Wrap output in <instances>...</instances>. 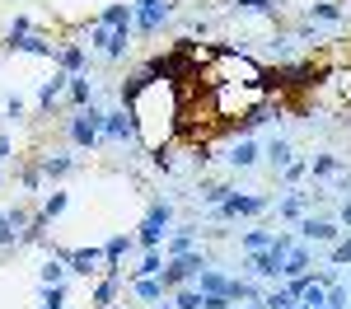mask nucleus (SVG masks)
<instances>
[{"mask_svg":"<svg viewBox=\"0 0 351 309\" xmlns=\"http://www.w3.org/2000/svg\"><path fill=\"white\" fill-rule=\"evenodd\" d=\"M169 225H173V206H169V201H150L145 221L136 225V244H141V249H160Z\"/></svg>","mask_w":351,"mask_h":309,"instance_id":"1","label":"nucleus"},{"mask_svg":"<svg viewBox=\"0 0 351 309\" xmlns=\"http://www.w3.org/2000/svg\"><path fill=\"white\" fill-rule=\"evenodd\" d=\"M202 267H211L202 253L192 249V253H183V258H169L164 262V272H160V281H164V291H178V286H188L192 277H202Z\"/></svg>","mask_w":351,"mask_h":309,"instance_id":"2","label":"nucleus"},{"mask_svg":"<svg viewBox=\"0 0 351 309\" xmlns=\"http://www.w3.org/2000/svg\"><path fill=\"white\" fill-rule=\"evenodd\" d=\"M104 117H108V112H99L94 103L75 108V117H71V140H75V145H94V140L104 136Z\"/></svg>","mask_w":351,"mask_h":309,"instance_id":"3","label":"nucleus"},{"mask_svg":"<svg viewBox=\"0 0 351 309\" xmlns=\"http://www.w3.org/2000/svg\"><path fill=\"white\" fill-rule=\"evenodd\" d=\"M267 211V197H248V193H230L225 201L216 206L220 221H239V216H263Z\"/></svg>","mask_w":351,"mask_h":309,"instance_id":"4","label":"nucleus"},{"mask_svg":"<svg viewBox=\"0 0 351 309\" xmlns=\"http://www.w3.org/2000/svg\"><path fill=\"white\" fill-rule=\"evenodd\" d=\"M127 33H132V28L94 24V28H89V47H94V52H104V56H122V52H127Z\"/></svg>","mask_w":351,"mask_h":309,"instance_id":"5","label":"nucleus"},{"mask_svg":"<svg viewBox=\"0 0 351 309\" xmlns=\"http://www.w3.org/2000/svg\"><path fill=\"white\" fill-rule=\"evenodd\" d=\"M295 234H300V244H337L342 230H337L332 221H324V216H300Z\"/></svg>","mask_w":351,"mask_h":309,"instance_id":"6","label":"nucleus"},{"mask_svg":"<svg viewBox=\"0 0 351 309\" xmlns=\"http://www.w3.org/2000/svg\"><path fill=\"white\" fill-rule=\"evenodd\" d=\"M132 10H136V28H141V33H155V28L173 14V5H169V0H136Z\"/></svg>","mask_w":351,"mask_h":309,"instance_id":"7","label":"nucleus"},{"mask_svg":"<svg viewBox=\"0 0 351 309\" xmlns=\"http://www.w3.org/2000/svg\"><path fill=\"white\" fill-rule=\"evenodd\" d=\"M197 291H202V295H225V300H234L239 281H234V277H220L216 267H202V277H197Z\"/></svg>","mask_w":351,"mask_h":309,"instance_id":"8","label":"nucleus"},{"mask_svg":"<svg viewBox=\"0 0 351 309\" xmlns=\"http://www.w3.org/2000/svg\"><path fill=\"white\" fill-rule=\"evenodd\" d=\"M309 272H314V253H309V244L295 239V249L286 253V262H281V277L291 281V277H309Z\"/></svg>","mask_w":351,"mask_h":309,"instance_id":"9","label":"nucleus"},{"mask_svg":"<svg viewBox=\"0 0 351 309\" xmlns=\"http://www.w3.org/2000/svg\"><path fill=\"white\" fill-rule=\"evenodd\" d=\"M66 258V267L75 272V277H89L99 262H104V249H75V253H61Z\"/></svg>","mask_w":351,"mask_h":309,"instance_id":"10","label":"nucleus"},{"mask_svg":"<svg viewBox=\"0 0 351 309\" xmlns=\"http://www.w3.org/2000/svg\"><path fill=\"white\" fill-rule=\"evenodd\" d=\"M104 136L108 140H136V117H127V112H108V117H104Z\"/></svg>","mask_w":351,"mask_h":309,"instance_id":"11","label":"nucleus"},{"mask_svg":"<svg viewBox=\"0 0 351 309\" xmlns=\"http://www.w3.org/2000/svg\"><path fill=\"white\" fill-rule=\"evenodd\" d=\"M5 47H10V52H28V56H56V47L47 42V38H38V33H24V38H10Z\"/></svg>","mask_w":351,"mask_h":309,"instance_id":"12","label":"nucleus"},{"mask_svg":"<svg viewBox=\"0 0 351 309\" xmlns=\"http://www.w3.org/2000/svg\"><path fill=\"white\" fill-rule=\"evenodd\" d=\"M66 89H71V71H56L52 80H43V89H38V103L52 112V103L61 99V94H66Z\"/></svg>","mask_w":351,"mask_h":309,"instance_id":"13","label":"nucleus"},{"mask_svg":"<svg viewBox=\"0 0 351 309\" xmlns=\"http://www.w3.org/2000/svg\"><path fill=\"white\" fill-rule=\"evenodd\" d=\"M132 249H136L132 234H112L108 244H104V262H108V272H117V262H122V258H127Z\"/></svg>","mask_w":351,"mask_h":309,"instance_id":"14","label":"nucleus"},{"mask_svg":"<svg viewBox=\"0 0 351 309\" xmlns=\"http://www.w3.org/2000/svg\"><path fill=\"white\" fill-rule=\"evenodd\" d=\"M304 206H309V193H286L281 201H276V216H281V221H300Z\"/></svg>","mask_w":351,"mask_h":309,"instance_id":"15","label":"nucleus"},{"mask_svg":"<svg viewBox=\"0 0 351 309\" xmlns=\"http://www.w3.org/2000/svg\"><path fill=\"white\" fill-rule=\"evenodd\" d=\"M132 291H136V300H145V305H160L164 300V281H155V277H132Z\"/></svg>","mask_w":351,"mask_h":309,"instance_id":"16","label":"nucleus"},{"mask_svg":"<svg viewBox=\"0 0 351 309\" xmlns=\"http://www.w3.org/2000/svg\"><path fill=\"white\" fill-rule=\"evenodd\" d=\"M225 160H230V169H248V164H258V145H253L248 136H239V145H230V155H225Z\"/></svg>","mask_w":351,"mask_h":309,"instance_id":"17","label":"nucleus"},{"mask_svg":"<svg viewBox=\"0 0 351 309\" xmlns=\"http://www.w3.org/2000/svg\"><path fill=\"white\" fill-rule=\"evenodd\" d=\"M99 24H108V28H132V24H136V10H132V5H108V10L99 14Z\"/></svg>","mask_w":351,"mask_h":309,"instance_id":"18","label":"nucleus"},{"mask_svg":"<svg viewBox=\"0 0 351 309\" xmlns=\"http://www.w3.org/2000/svg\"><path fill=\"white\" fill-rule=\"evenodd\" d=\"M56 66L71 71V75H80L84 71V47H75V42H71V47H56Z\"/></svg>","mask_w":351,"mask_h":309,"instance_id":"19","label":"nucleus"},{"mask_svg":"<svg viewBox=\"0 0 351 309\" xmlns=\"http://www.w3.org/2000/svg\"><path fill=\"white\" fill-rule=\"evenodd\" d=\"M309 173H314V178H332V173H342V160H337V155H314V160H309Z\"/></svg>","mask_w":351,"mask_h":309,"instance_id":"20","label":"nucleus"},{"mask_svg":"<svg viewBox=\"0 0 351 309\" xmlns=\"http://www.w3.org/2000/svg\"><path fill=\"white\" fill-rule=\"evenodd\" d=\"M267 160H271V169H291V164H295V150H291V140H271Z\"/></svg>","mask_w":351,"mask_h":309,"instance_id":"21","label":"nucleus"},{"mask_svg":"<svg viewBox=\"0 0 351 309\" xmlns=\"http://www.w3.org/2000/svg\"><path fill=\"white\" fill-rule=\"evenodd\" d=\"M66 94H71V103H75V108H84V103L94 99V84L84 80V75H71V89H66Z\"/></svg>","mask_w":351,"mask_h":309,"instance_id":"22","label":"nucleus"},{"mask_svg":"<svg viewBox=\"0 0 351 309\" xmlns=\"http://www.w3.org/2000/svg\"><path fill=\"white\" fill-rule=\"evenodd\" d=\"M71 169H75L71 155H47V160H43V173H47V178H66Z\"/></svg>","mask_w":351,"mask_h":309,"instance_id":"23","label":"nucleus"},{"mask_svg":"<svg viewBox=\"0 0 351 309\" xmlns=\"http://www.w3.org/2000/svg\"><path fill=\"white\" fill-rule=\"evenodd\" d=\"M314 19H324V24H337L342 19V5H332V0H319V5H309V24Z\"/></svg>","mask_w":351,"mask_h":309,"instance_id":"24","label":"nucleus"},{"mask_svg":"<svg viewBox=\"0 0 351 309\" xmlns=\"http://www.w3.org/2000/svg\"><path fill=\"white\" fill-rule=\"evenodd\" d=\"M117 286H122V277H117V272H108V281L94 291V309H108V305H112V295H117Z\"/></svg>","mask_w":351,"mask_h":309,"instance_id":"25","label":"nucleus"},{"mask_svg":"<svg viewBox=\"0 0 351 309\" xmlns=\"http://www.w3.org/2000/svg\"><path fill=\"white\" fill-rule=\"evenodd\" d=\"M281 0H234V14H276Z\"/></svg>","mask_w":351,"mask_h":309,"instance_id":"26","label":"nucleus"},{"mask_svg":"<svg viewBox=\"0 0 351 309\" xmlns=\"http://www.w3.org/2000/svg\"><path fill=\"white\" fill-rule=\"evenodd\" d=\"M276 244V234H267V230H248L243 234V253H263V249H271Z\"/></svg>","mask_w":351,"mask_h":309,"instance_id":"27","label":"nucleus"},{"mask_svg":"<svg viewBox=\"0 0 351 309\" xmlns=\"http://www.w3.org/2000/svg\"><path fill=\"white\" fill-rule=\"evenodd\" d=\"M66 272H71V267H66V258H52V262L43 267V286H61Z\"/></svg>","mask_w":351,"mask_h":309,"instance_id":"28","label":"nucleus"},{"mask_svg":"<svg viewBox=\"0 0 351 309\" xmlns=\"http://www.w3.org/2000/svg\"><path fill=\"white\" fill-rule=\"evenodd\" d=\"M164 272V258H160V249H150L145 258H141V267H136V277H160Z\"/></svg>","mask_w":351,"mask_h":309,"instance_id":"29","label":"nucleus"},{"mask_svg":"<svg viewBox=\"0 0 351 309\" xmlns=\"http://www.w3.org/2000/svg\"><path fill=\"white\" fill-rule=\"evenodd\" d=\"M328 309H351V291L347 286H328Z\"/></svg>","mask_w":351,"mask_h":309,"instance_id":"30","label":"nucleus"},{"mask_svg":"<svg viewBox=\"0 0 351 309\" xmlns=\"http://www.w3.org/2000/svg\"><path fill=\"white\" fill-rule=\"evenodd\" d=\"M173 305H178V309H202V291H183V286H178Z\"/></svg>","mask_w":351,"mask_h":309,"instance_id":"31","label":"nucleus"},{"mask_svg":"<svg viewBox=\"0 0 351 309\" xmlns=\"http://www.w3.org/2000/svg\"><path fill=\"white\" fill-rule=\"evenodd\" d=\"M61 211H66V193H52L47 201H43V216H47V221H52V216H61Z\"/></svg>","mask_w":351,"mask_h":309,"instance_id":"32","label":"nucleus"},{"mask_svg":"<svg viewBox=\"0 0 351 309\" xmlns=\"http://www.w3.org/2000/svg\"><path fill=\"white\" fill-rule=\"evenodd\" d=\"M351 262V239H337L332 244V267H347Z\"/></svg>","mask_w":351,"mask_h":309,"instance_id":"33","label":"nucleus"},{"mask_svg":"<svg viewBox=\"0 0 351 309\" xmlns=\"http://www.w3.org/2000/svg\"><path fill=\"white\" fill-rule=\"evenodd\" d=\"M43 305H47V309H61V305H66V291H61V286H47V291H43Z\"/></svg>","mask_w":351,"mask_h":309,"instance_id":"34","label":"nucleus"},{"mask_svg":"<svg viewBox=\"0 0 351 309\" xmlns=\"http://www.w3.org/2000/svg\"><path fill=\"white\" fill-rule=\"evenodd\" d=\"M304 173H309V164H304V160H295V164L286 169V183H300V178H304Z\"/></svg>","mask_w":351,"mask_h":309,"instance_id":"35","label":"nucleus"},{"mask_svg":"<svg viewBox=\"0 0 351 309\" xmlns=\"http://www.w3.org/2000/svg\"><path fill=\"white\" fill-rule=\"evenodd\" d=\"M234 300H225V295H202V309H230Z\"/></svg>","mask_w":351,"mask_h":309,"instance_id":"36","label":"nucleus"},{"mask_svg":"<svg viewBox=\"0 0 351 309\" xmlns=\"http://www.w3.org/2000/svg\"><path fill=\"white\" fill-rule=\"evenodd\" d=\"M5 112H10V117L19 122V117H24V99H5Z\"/></svg>","mask_w":351,"mask_h":309,"instance_id":"37","label":"nucleus"},{"mask_svg":"<svg viewBox=\"0 0 351 309\" xmlns=\"http://www.w3.org/2000/svg\"><path fill=\"white\" fill-rule=\"evenodd\" d=\"M342 225H351V197L342 201Z\"/></svg>","mask_w":351,"mask_h":309,"instance_id":"38","label":"nucleus"},{"mask_svg":"<svg viewBox=\"0 0 351 309\" xmlns=\"http://www.w3.org/2000/svg\"><path fill=\"white\" fill-rule=\"evenodd\" d=\"M0 160H10V136H0Z\"/></svg>","mask_w":351,"mask_h":309,"instance_id":"39","label":"nucleus"},{"mask_svg":"<svg viewBox=\"0 0 351 309\" xmlns=\"http://www.w3.org/2000/svg\"><path fill=\"white\" fill-rule=\"evenodd\" d=\"M150 309H178V305H164V300H160V305H150Z\"/></svg>","mask_w":351,"mask_h":309,"instance_id":"40","label":"nucleus"},{"mask_svg":"<svg viewBox=\"0 0 351 309\" xmlns=\"http://www.w3.org/2000/svg\"><path fill=\"white\" fill-rule=\"evenodd\" d=\"M230 309H234V305H230ZM243 309H263V305H243Z\"/></svg>","mask_w":351,"mask_h":309,"instance_id":"41","label":"nucleus"},{"mask_svg":"<svg viewBox=\"0 0 351 309\" xmlns=\"http://www.w3.org/2000/svg\"><path fill=\"white\" fill-rule=\"evenodd\" d=\"M38 309H47V305H38Z\"/></svg>","mask_w":351,"mask_h":309,"instance_id":"42","label":"nucleus"}]
</instances>
